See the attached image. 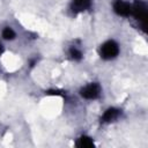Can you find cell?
Returning <instances> with one entry per match:
<instances>
[{"mask_svg": "<svg viewBox=\"0 0 148 148\" xmlns=\"http://www.w3.org/2000/svg\"><path fill=\"white\" fill-rule=\"evenodd\" d=\"M119 52V47L116 42L108 40L105 42L101 47V57L104 59H112L114 58Z\"/></svg>", "mask_w": 148, "mask_h": 148, "instance_id": "1", "label": "cell"}, {"mask_svg": "<svg viewBox=\"0 0 148 148\" xmlns=\"http://www.w3.org/2000/svg\"><path fill=\"white\" fill-rule=\"evenodd\" d=\"M133 15L135 16L136 20H139L140 22H142L143 25H146V20H147V8L143 3L139 2V3H135L134 7H132V12Z\"/></svg>", "mask_w": 148, "mask_h": 148, "instance_id": "2", "label": "cell"}, {"mask_svg": "<svg viewBox=\"0 0 148 148\" xmlns=\"http://www.w3.org/2000/svg\"><path fill=\"white\" fill-rule=\"evenodd\" d=\"M81 95H82L84 98L94 99V98L98 97V95H99V86L96 84V83L88 84V86H86V87L81 90Z\"/></svg>", "mask_w": 148, "mask_h": 148, "instance_id": "3", "label": "cell"}, {"mask_svg": "<svg viewBox=\"0 0 148 148\" xmlns=\"http://www.w3.org/2000/svg\"><path fill=\"white\" fill-rule=\"evenodd\" d=\"M113 9H114V12H116L117 14L123 15V16H127V15H130L131 12H132V7H131L127 2H124V1H120V0H118V1L114 2Z\"/></svg>", "mask_w": 148, "mask_h": 148, "instance_id": "4", "label": "cell"}, {"mask_svg": "<svg viewBox=\"0 0 148 148\" xmlns=\"http://www.w3.org/2000/svg\"><path fill=\"white\" fill-rule=\"evenodd\" d=\"M91 3V0H73V10L82 12L87 9Z\"/></svg>", "mask_w": 148, "mask_h": 148, "instance_id": "5", "label": "cell"}, {"mask_svg": "<svg viewBox=\"0 0 148 148\" xmlns=\"http://www.w3.org/2000/svg\"><path fill=\"white\" fill-rule=\"evenodd\" d=\"M118 116H119V111H118L117 109H113V108H112V109H109V110H106L105 113L103 114L102 121H104V123L112 121V120H114Z\"/></svg>", "mask_w": 148, "mask_h": 148, "instance_id": "6", "label": "cell"}, {"mask_svg": "<svg viewBox=\"0 0 148 148\" xmlns=\"http://www.w3.org/2000/svg\"><path fill=\"white\" fill-rule=\"evenodd\" d=\"M77 146L81 148H91V147H94V142L88 136H81L77 141Z\"/></svg>", "mask_w": 148, "mask_h": 148, "instance_id": "7", "label": "cell"}, {"mask_svg": "<svg viewBox=\"0 0 148 148\" xmlns=\"http://www.w3.org/2000/svg\"><path fill=\"white\" fill-rule=\"evenodd\" d=\"M2 37H3L5 39H13V38L15 37V34H14V31H13L10 28H6V29H3V31H2Z\"/></svg>", "mask_w": 148, "mask_h": 148, "instance_id": "8", "label": "cell"}, {"mask_svg": "<svg viewBox=\"0 0 148 148\" xmlns=\"http://www.w3.org/2000/svg\"><path fill=\"white\" fill-rule=\"evenodd\" d=\"M69 53H71L72 58H73V59H75V60H80V59L82 58L81 52H80L77 49H75V47H72V49L69 50Z\"/></svg>", "mask_w": 148, "mask_h": 148, "instance_id": "9", "label": "cell"}, {"mask_svg": "<svg viewBox=\"0 0 148 148\" xmlns=\"http://www.w3.org/2000/svg\"><path fill=\"white\" fill-rule=\"evenodd\" d=\"M1 51H2V49H1V45H0V53H1Z\"/></svg>", "mask_w": 148, "mask_h": 148, "instance_id": "10", "label": "cell"}]
</instances>
